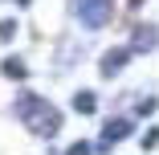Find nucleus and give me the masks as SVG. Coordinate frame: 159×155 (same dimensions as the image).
<instances>
[{
    "instance_id": "obj_1",
    "label": "nucleus",
    "mask_w": 159,
    "mask_h": 155,
    "mask_svg": "<svg viewBox=\"0 0 159 155\" xmlns=\"http://www.w3.org/2000/svg\"><path fill=\"white\" fill-rule=\"evenodd\" d=\"M16 110H20V118H25V127L33 131V135H41V139H49V135L61 131V110L49 106V102L37 98V94H25V98L16 102Z\"/></svg>"
},
{
    "instance_id": "obj_2",
    "label": "nucleus",
    "mask_w": 159,
    "mask_h": 155,
    "mask_svg": "<svg viewBox=\"0 0 159 155\" xmlns=\"http://www.w3.org/2000/svg\"><path fill=\"white\" fill-rule=\"evenodd\" d=\"M74 12H78L82 25L102 29V25L110 21V0H74Z\"/></svg>"
},
{
    "instance_id": "obj_3",
    "label": "nucleus",
    "mask_w": 159,
    "mask_h": 155,
    "mask_svg": "<svg viewBox=\"0 0 159 155\" xmlns=\"http://www.w3.org/2000/svg\"><path fill=\"white\" fill-rule=\"evenodd\" d=\"M131 131H135V122H131V118H110L106 127H102V139H98V151H110L114 143H122V139L131 135Z\"/></svg>"
},
{
    "instance_id": "obj_4",
    "label": "nucleus",
    "mask_w": 159,
    "mask_h": 155,
    "mask_svg": "<svg viewBox=\"0 0 159 155\" xmlns=\"http://www.w3.org/2000/svg\"><path fill=\"white\" fill-rule=\"evenodd\" d=\"M159 45V29L155 25H135V33H131V53H151Z\"/></svg>"
},
{
    "instance_id": "obj_5",
    "label": "nucleus",
    "mask_w": 159,
    "mask_h": 155,
    "mask_svg": "<svg viewBox=\"0 0 159 155\" xmlns=\"http://www.w3.org/2000/svg\"><path fill=\"white\" fill-rule=\"evenodd\" d=\"M126 61H131V49H110L106 57H102V78H118L122 70H126Z\"/></svg>"
},
{
    "instance_id": "obj_6",
    "label": "nucleus",
    "mask_w": 159,
    "mask_h": 155,
    "mask_svg": "<svg viewBox=\"0 0 159 155\" xmlns=\"http://www.w3.org/2000/svg\"><path fill=\"white\" fill-rule=\"evenodd\" d=\"M0 70H4V78H12V82H25V78H29V66H25L20 57H4Z\"/></svg>"
},
{
    "instance_id": "obj_7",
    "label": "nucleus",
    "mask_w": 159,
    "mask_h": 155,
    "mask_svg": "<svg viewBox=\"0 0 159 155\" xmlns=\"http://www.w3.org/2000/svg\"><path fill=\"white\" fill-rule=\"evenodd\" d=\"M74 110L78 114H94V110H98V98H94L90 90H78V94H74Z\"/></svg>"
},
{
    "instance_id": "obj_8",
    "label": "nucleus",
    "mask_w": 159,
    "mask_h": 155,
    "mask_svg": "<svg viewBox=\"0 0 159 155\" xmlns=\"http://www.w3.org/2000/svg\"><path fill=\"white\" fill-rule=\"evenodd\" d=\"M155 143H159V127H151V131H147V135H143V147H147V151H151V147H155Z\"/></svg>"
},
{
    "instance_id": "obj_9",
    "label": "nucleus",
    "mask_w": 159,
    "mask_h": 155,
    "mask_svg": "<svg viewBox=\"0 0 159 155\" xmlns=\"http://www.w3.org/2000/svg\"><path fill=\"white\" fill-rule=\"evenodd\" d=\"M66 155H90V143H86V139H78V143H74Z\"/></svg>"
},
{
    "instance_id": "obj_10",
    "label": "nucleus",
    "mask_w": 159,
    "mask_h": 155,
    "mask_svg": "<svg viewBox=\"0 0 159 155\" xmlns=\"http://www.w3.org/2000/svg\"><path fill=\"white\" fill-rule=\"evenodd\" d=\"M12 33H16V25H12V21H0V41H8Z\"/></svg>"
},
{
    "instance_id": "obj_11",
    "label": "nucleus",
    "mask_w": 159,
    "mask_h": 155,
    "mask_svg": "<svg viewBox=\"0 0 159 155\" xmlns=\"http://www.w3.org/2000/svg\"><path fill=\"white\" fill-rule=\"evenodd\" d=\"M139 4H143V0H131V8H139Z\"/></svg>"
},
{
    "instance_id": "obj_12",
    "label": "nucleus",
    "mask_w": 159,
    "mask_h": 155,
    "mask_svg": "<svg viewBox=\"0 0 159 155\" xmlns=\"http://www.w3.org/2000/svg\"><path fill=\"white\" fill-rule=\"evenodd\" d=\"M20 4H25V0H20Z\"/></svg>"
}]
</instances>
